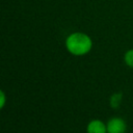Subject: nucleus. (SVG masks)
<instances>
[{"mask_svg": "<svg viewBox=\"0 0 133 133\" xmlns=\"http://www.w3.org/2000/svg\"><path fill=\"white\" fill-rule=\"evenodd\" d=\"M64 46L70 54L74 56H83L91 51L92 39L85 32L75 31L66 36Z\"/></svg>", "mask_w": 133, "mask_h": 133, "instance_id": "obj_1", "label": "nucleus"}, {"mask_svg": "<svg viewBox=\"0 0 133 133\" xmlns=\"http://www.w3.org/2000/svg\"><path fill=\"white\" fill-rule=\"evenodd\" d=\"M107 133H125L127 130V124L124 118L118 116H113L109 118L106 123Z\"/></svg>", "mask_w": 133, "mask_h": 133, "instance_id": "obj_2", "label": "nucleus"}, {"mask_svg": "<svg viewBox=\"0 0 133 133\" xmlns=\"http://www.w3.org/2000/svg\"><path fill=\"white\" fill-rule=\"evenodd\" d=\"M86 133H107L106 123L98 118L91 119L86 126Z\"/></svg>", "mask_w": 133, "mask_h": 133, "instance_id": "obj_3", "label": "nucleus"}, {"mask_svg": "<svg viewBox=\"0 0 133 133\" xmlns=\"http://www.w3.org/2000/svg\"><path fill=\"white\" fill-rule=\"evenodd\" d=\"M122 100H123V94L122 92H115L110 97L109 105L111 106V108L116 109V108L119 107V105L122 103Z\"/></svg>", "mask_w": 133, "mask_h": 133, "instance_id": "obj_4", "label": "nucleus"}, {"mask_svg": "<svg viewBox=\"0 0 133 133\" xmlns=\"http://www.w3.org/2000/svg\"><path fill=\"white\" fill-rule=\"evenodd\" d=\"M124 61H125V63L129 68L133 69V49H129V50H127L125 52V54H124Z\"/></svg>", "mask_w": 133, "mask_h": 133, "instance_id": "obj_5", "label": "nucleus"}, {"mask_svg": "<svg viewBox=\"0 0 133 133\" xmlns=\"http://www.w3.org/2000/svg\"><path fill=\"white\" fill-rule=\"evenodd\" d=\"M0 96H1V98H0V107H1V109H3L4 106H5V102H6V98H5V92H4V90H1V91H0Z\"/></svg>", "mask_w": 133, "mask_h": 133, "instance_id": "obj_6", "label": "nucleus"}]
</instances>
